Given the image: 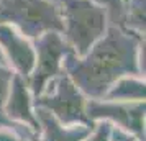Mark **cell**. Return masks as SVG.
Masks as SVG:
<instances>
[{"mask_svg": "<svg viewBox=\"0 0 146 141\" xmlns=\"http://www.w3.org/2000/svg\"><path fill=\"white\" fill-rule=\"evenodd\" d=\"M145 36L110 23L84 56L67 53L62 67L87 99H102L120 77H145L139 69V56L145 54Z\"/></svg>", "mask_w": 146, "mask_h": 141, "instance_id": "6da1fadb", "label": "cell"}, {"mask_svg": "<svg viewBox=\"0 0 146 141\" xmlns=\"http://www.w3.org/2000/svg\"><path fill=\"white\" fill-rule=\"evenodd\" d=\"M58 3L62 38L76 56H84L107 31L108 12L94 0H58Z\"/></svg>", "mask_w": 146, "mask_h": 141, "instance_id": "7a4b0ae2", "label": "cell"}, {"mask_svg": "<svg viewBox=\"0 0 146 141\" xmlns=\"http://www.w3.org/2000/svg\"><path fill=\"white\" fill-rule=\"evenodd\" d=\"M0 23L12 25L30 40L62 28L56 0H0Z\"/></svg>", "mask_w": 146, "mask_h": 141, "instance_id": "3957f363", "label": "cell"}, {"mask_svg": "<svg viewBox=\"0 0 146 141\" xmlns=\"http://www.w3.org/2000/svg\"><path fill=\"white\" fill-rule=\"evenodd\" d=\"M35 107L48 110L62 125H92L86 113L87 97L66 72L54 77L35 97Z\"/></svg>", "mask_w": 146, "mask_h": 141, "instance_id": "277c9868", "label": "cell"}, {"mask_svg": "<svg viewBox=\"0 0 146 141\" xmlns=\"http://www.w3.org/2000/svg\"><path fill=\"white\" fill-rule=\"evenodd\" d=\"M35 44V66L28 79V85L33 95H40L54 77L64 72V58L71 53L61 31H48L33 40Z\"/></svg>", "mask_w": 146, "mask_h": 141, "instance_id": "5b68a950", "label": "cell"}, {"mask_svg": "<svg viewBox=\"0 0 146 141\" xmlns=\"http://www.w3.org/2000/svg\"><path fill=\"white\" fill-rule=\"evenodd\" d=\"M87 118L90 123L105 120L121 131L145 140V102H115L87 99Z\"/></svg>", "mask_w": 146, "mask_h": 141, "instance_id": "8992f818", "label": "cell"}, {"mask_svg": "<svg viewBox=\"0 0 146 141\" xmlns=\"http://www.w3.org/2000/svg\"><path fill=\"white\" fill-rule=\"evenodd\" d=\"M3 115L17 126L31 131L35 136L40 134V121L36 117L35 95L30 90L27 79L13 74L3 103Z\"/></svg>", "mask_w": 146, "mask_h": 141, "instance_id": "52a82bcc", "label": "cell"}, {"mask_svg": "<svg viewBox=\"0 0 146 141\" xmlns=\"http://www.w3.org/2000/svg\"><path fill=\"white\" fill-rule=\"evenodd\" d=\"M0 53L13 74L30 79L35 66V44L33 40L21 34L17 28L7 23H0Z\"/></svg>", "mask_w": 146, "mask_h": 141, "instance_id": "ba28073f", "label": "cell"}, {"mask_svg": "<svg viewBox=\"0 0 146 141\" xmlns=\"http://www.w3.org/2000/svg\"><path fill=\"white\" fill-rule=\"evenodd\" d=\"M40 134L35 141H80L92 125H62L44 108L36 107Z\"/></svg>", "mask_w": 146, "mask_h": 141, "instance_id": "9c48e42d", "label": "cell"}, {"mask_svg": "<svg viewBox=\"0 0 146 141\" xmlns=\"http://www.w3.org/2000/svg\"><path fill=\"white\" fill-rule=\"evenodd\" d=\"M102 99L115 102H145V77H141V75H123L108 87V90Z\"/></svg>", "mask_w": 146, "mask_h": 141, "instance_id": "30bf717a", "label": "cell"}, {"mask_svg": "<svg viewBox=\"0 0 146 141\" xmlns=\"http://www.w3.org/2000/svg\"><path fill=\"white\" fill-rule=\"evenodd\" d=\"M12 77H13V71L10 69V66L7 64L5 58L0 53V126L10 128V130L17 131L23 140H36V136H35L31 131L17 126L15 123H12V121L3 115V103H5V99H7V92H8V87H10Z\"/></svg>", "mask_w": 146, "mask_h": 141, "instance_id": "8fae6325", "label": "cell"}, {"mask_svg": "<svg viewBox=\"0 0 146 141\" xmlns=\"http://www.w3.org/2000/svg\"><path fill=\"white\" fill-rule=\"evenodd\" d=\"M146 0H125L123 2V21L121 26L128 31L145 36Z\"/></svg>", "mask_w": 146, "mask_h": 141, "instance_id": "7c38bea8", "label": "cell"}, {"mask_svg": "<svg viewBox=\"0 0 146 141\" xmlns=\"http://www.w3.org/2000/svg\"><path fill=\"white\" fill-rule=\"evenodd\" d=\"M113 125L105 120L94 121L89 133L82 138L80 141H112Z\"/></svg>", "mask_w": 146, "mask_h": 141, "instance_id": "4fadbf2b", "label": "cell"}, {"mask_svg": "<svg viewBox=\"0 0 146 141\" xmlns=\"http://www.w3.org/2000/svg\"><path fill=\"white\" fill-rule=\"evenodd\" d=\"M94 2L105 7V10L108 12L110 23L121 26V21H123V3H121V0H94Z\"/></svg>", "mask_w": 146, "mask_h": 141, "instance_id": "5bb4252c", "label": "cell"}, {"mask_svg": "<svg viewBox=\"0 0 146 141\" xmlns=\"http://www.w3.org/2000/svg\"><path fill=\"white\" fill-rule=\"evenodd\" d=\"M0 141H25V140L13 130L0 126Z\"/></svg>", "mask_w": 146, "mask_h": 141, "instance_id": "9a60e30c", "label": "cell"}, {"mask_svg": "<svg viewBox=\"0 0 146 141\" xmlns=\"http://www.w3.org/2000/svg\"><path fill=\"white\" fill-rule=\"evenodd\" d=\"M112 141H141V140L136 138V136H133V134H130V133H126V131H121V130L113 126Z\"/></svg>", "mask_w": 146, "mask_h": 141, "instance_id": "2e32d148", "label": "cell"}, {"mask_svg": "<svg viewBox=\"0 0 146 141\" xmlns=\"http://www.w3.org/2000/svg\"><path fill=\"white\" fill-rule=\"evenodd\" d=\"M123 2H125V0H121V3H123Z\"/></svg>", "mask_w": 146, "mask_h": 141, "instance_id": "e0dca14e", "label": "cell"}, {"mask_svg": "<svg viewBox=\"0 0 146 141\" xmlns=\"http://www.w3.org/2000/svg\"><path fill=\"white\" fill-rule=\"evenodd\" d=\"M56 2H58V0H56Z\"/></svg>", "mask_w": 146, "mask_h": 141, "instance_id": "ac0fdd59", "label": "cell"}]
</instances>
